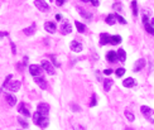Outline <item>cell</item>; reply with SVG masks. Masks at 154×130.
<instances>
[{
  "label": "cell",
  "mask_w": 154,
  "mask_h": 130,
  "mask_svg": "<svg viewBox=\"0 0 154 130\" xmlns=\"http://www.w3.org/2000/svg\"><path fill=\"white\" fill-rule=\"evenodd\" d=\"M105 22L107 23L109 25H114L116 23V18H115V14H109L106 18H105Z\"/></svg>",
  "instance_id": "603a6c76"
},
{
  "label": "cell",
  "mask_w": 154,
  "mask_h": 130,
  "mask_svg": "<svg viewBox=\"0 0 154 130\" xmlns=\"http://www.w3.org/2000/svg\"><path fill=\"white\" fill-rule=\"evenodd\" d=\"M37 111H39L42 115H48L49 114V105L46 102H40L37 106Z\"/></svg>",
  "instance_id": "ba28073f"
},
{
  "label": "cell",
  "mask_w": 154,
  "mask_h": 130,
  "mask_svg": "<svg viewBox=\"0 0 154 130\" xmlns=\"http://www.w3.org/2000/svg\"><path fill=\"white\" fill-rule=\"evenodd\" d=\"M149 120H152V117H149ZM152 121H153V124H154V120H152Z\"/></svg>",
  "instance_id": "bcb514c9"
},
{
  "label": "cell",
  "mask_w": 154,
  "mask_h": 130,
  "mask_svg": "<svg viewBox=\"0 0 154 130\" xmlns=\"http://www.w3.org/2000/svg\"><path fill=\"white\" fill-rule=\"evenodd\" d=\"M49 1H53V0H49Z\"/></svg>",
  "instance_id": "7dc6e473"
},
{
  "label": "cell",
  "mask_w": 154,
  "mask_h": 130,
  "mask_svg": "<svg viewBox=\"0 0 154 130\" xmlns=\"http://www.w3.org/2000/svg\"><path fill=\"white\" fill-rule=\"evenodd\" d=\"M8 35H9L8 32H0V39H1V38H4V37H8Z\"/></svg>",
  "instance_id": "b9f144b4"
},
{
  "label": "cell",
  "mask_w": 154,
  "mask_h": 130,
  "mask_svg": "<svg viewBox=\"0 0 154 130\" xmlns=\"http://www.w3.org/2000/svg\"><path fill=\"white\" fill-rule=\"evenodd\" d=\"M54 17H56V20H62V19H63V15H62V14H56Z\"/></svg>",
  "instance_id": "7bdbcfd3"
},
{
  "label": "cell",
  "mask_w": 154,
  "mask_h": 130,
  "mask_svg": "<svg viewBox=\"0 0 154 130\" xmlns=\"http://www.w3.org/2000/svg\"><path fill=\"white\" fill-rule=\"evenodd\" d=\"M96 105H97V95L96 94H92L91 102H90V107H95Z\"/></svg>",
  "instance_id": "83f0119b"
},
{
  "label": "cell",
  "mask_w": 154,
  "mask_h": 130,
  "mask_svg": "<svg viewBox=\"0 0 154 130\" xmlns=\"http://www.w3.org/2000/svg\"><path fill=\"white\" fill-rule=\"evenodd\" d=\"M124 114H125V117H126L128 120H129L130 123H133V121H134V120H135V116H134V114H133L132 111L125 110V113H124Z\"/></svg>",
  "instance_id": "4316f807"
},
{
  "label": "cell",
  "mask_w": 154,
  "mask_h": 130,
  "mask_svg": "<svg viewBox=\"0 0 154 130\" xmlns=\"http://www.w3.org/2000/svg\"><path fill=\"white\" fill-rule=\"evenodd\" d=\"M123 86L126 87V88H132V87H135L136 86V81L133 77H128L123 81Z\"/></svg>",
  "instance_id": "4fadbf2b"
},
{
  "label": "cell",
  "mask_w": 154,
  "mask_h": 130,
  "mask_svg": "<svg viewBox=\"0 0 154 130\" xmlns=\"http://www.w3.org/2000/svg\"><path fill=\"white\" fill-rule=\"evenodd\" d=\"M69 106H71V110L75 111V113H78V111H81V107H80V106H78L77 104H71Z\"/></svg>",
  "instance_id": "836d02e7"
},
{
  "label": "cell",
  "mask_w": 154,
  "mask_h": 130,
  "mask_svg": "<svg viewBox=\"0 0 154 130\" xmlns=\"http://www.w3.org/2000/svg\"><path fill=\"white\" fill-rule=\"evenodd\" d=\"M69 48H71V51H72V52L80 53V52H82L83 46H82V43L77 42V40H72L71 44H69Z\"/></svg>",
  "instance_id": "52a82bcc"
},
{
  "label": "cell",
  "mask_w": 154,
  "mask_h": 130,
  "mask_svg": "<svg viewBox=\"0 0 154 130\" xmlns=\"http://www.w3.org/2000/svg\"><path fill=\"white\" fill-rule=\"evenodd\" d=\"M107 43H110V34L101 33L100 34V46H105Z\"/></svg>",
  "instance_id": "e0dca14e"
},
{
  "label": "cell",
  "mask_w": 154,
  "mask_h": 130,
  "mask_svg": "<svg viewBox=\"0 0 154 130\" xmlns=\"http://www.w3.org/2000/svg\"><path fill=\"white\" fill-rule=\"evenodd\" d=\"M36 31H37V25H36V23H33L30 27L25 28L24 31H23V33H24L25 35H28V37H30V35H33L34 33H36Z\"/></svg>",
  "instance_id": "2e32d148"
},
{
  "label": "cell",
  "mask_w": 154,
  "mask_h": 130,
  "mask_svg": "<svg viewBox=\"0 0 154 130\" xmlns=\"http://www.w3.org/2000/svg\"><path fill=\"white\" fill-rule=\"evenodd\" d=\"M66 1H67V0H56V4H57V7H62Z\"/></svg>",
  "instance_id": "8d00e7d4"
},
{
  "label": "cell",
  "mask_w": 154,
  "mask_h": 130,
  "mask_svg": "<svg viewBox=\"0 0 154 130\" xmlns=\"http://www.w3.org/2000/svg\"><path fill=\"white\" fill-rule=\"evenodd\" d=\"M81 1H83V3H89L90 0H81Z\"/></svg>",
  "instance_id": "f6af8a7d"
},
{
  "label": "cell",
  "mask_w": 154,
  "mask_h": 130,
  "mask_svg": "<svg viewBox=\"0 0 154 130\" xmlns=\"http://www.w3.org/2000/svg\"><path fill=\"white\" fill-rule=\"evenodd\" d=\"M44 29L48 32V33L53 34V33H56V31H57V25H56V23H53V22H46L44 23Z\"/></svg>",
  "instance_id": "7c38bea8"
},
{
  "label": "cell",
  "mask_w": 154,
  "mask_h": 130,
  "mask_svg": "<svg viewBox=\"0 0 154 130\" xmlns=\"http://www.w3.org/2000/svg\"><path fill=\"white\" fill-rule=\"evenodd\" d=\"M73 130H85V128L81 126V125H76V124H75V125H73Z\"/></svg>",
  "instance_id": "ab89813d"
},
{
  "label": "cell",
  "mask_w": 154,
  "mask_h": 130,
  "mask_svg": "<svg viewBox=\"0 0 154 130\" xmlns=\"http://www.w3.org/2000/svg\"><path fill=\"white\" fill-rule=\"evenodd\" d=\"M116 54H118V60L119 61H121V62L126 61V52L124 51L123 48H119V51L116 52Z\"/></svg>",
  "instance_id": "44dd1931"
},
{
  "label": "cell",
  "mask_w": 154,
  "mask_h": 130,
  "mask_svg": "<svg viewBox=\"0 0 154 130\" xmlns=\"http://www.w3.org/2000/svg\"><path fill=\"white\" fill-rule=\"evenodd\" d=\"M121 40H123V38L120 37V35H110V43L114 44V46H118V44L121 43Z\"/></svg>",
  "instance_id": "ffe728a7"
},
{
  "label": "cell",
  "mask_w": 154,
  "mask_h": 130,
  "mask_svg": "<svg viewBox=\"0 0 154 130\" xmlns=\"http://www.w3.org/2000/svg\"><path fill=\"white\" fill-rule=\"evenodd\" d=\"M112 72H114V71H112L111 68H106V70H104V75H106V76H110Z\"/></svg>",
  "instance_id": "d590c367"
},
{
  "label": "cell",
  "mask_w": 154,
  "mask_h": 130,
  "mask_svg": "<svg viewBox=\"0 0 154 130\" xmlns=\"http://www.w3.org/2000/svg\"><path fill=\"white\" fill-rule=\"evenodd\" d=\"M32 119H33V123L36 124V125H38L39 128H42V129H46L49 124L48 115H42L39 111H36V113L33 114V116H32Z\"/></svg>",
  "instance_id": "6da1fadb"
},
{
  "label": "cell",
  "mask_w": 154,
  "mask_h": 130,
  "mask_svg": "<svg viewBox=\"0 0 154 130\" xmlns=\"http://www.w3.org/2000/svg\"><path fill=\"white\" fill-rule=\"evenodd\" d=\"M48 57L51 58L52 62H53V66H54V67H59V66H61V63L57 61V58H56V56H54V54H51V56H48Z\"/></svg>",
  "instance_id": "f546056e"
},
{
  "label": "cell",
  "mask_w": 154,
  "mask_h": 130,
  "mask_svg": "<svg viewBox=\"0 0 154 130\" xmlns=\"http://www.w3.org/2000/svg\"><path fill=\"white\" fill-rule=\"evenodd\" d=\"M18 123L22 125V128H24V129H27L29 128V125H28V123H27V120H24L23 117H18Z\"/></svg>",
  "instance_id": "4dcf8cb0"
},
{
  "label": "cell",
  "mask_w": 154,
  "mask_h": 130,
  "mask_svg": "<svg viewBox=\"0 0 154 130\" xmlns=\"http://www.w3.org/2000/svg\"><path fill=\"white\" fill-rule=\"evenodd\" d=\"M40 67H42V68L51 76H53L54 73H56V68H54V66L47 60H43L42 62H40Z\"/></svg>",
  "instance_id": "7a4b0ae2"
},
{
  "label": "cell",
  "mask_w": 154,
  "mask_h": 130,
  "mask_svg": "<svg viewBox=\"0 0 154 130\" xmlns=\"http://www.w3.org/2000/svg\"><path fill=\"white\" fill-rule=\"evenodd\" d=\"M140 111H141V114H143L144 116L147 117V119H149V117L154 114V110H153V109L149 107V106H147V105H143V106H141V107H140Z\"/></svg>",
  "instance_id": "8fae6325"
},
{
  "label": "cell",
  "mask_w": 154,
  "mask_h": 130,
  "mask_svg": "<svg viewBox=\"0 0 154 130\" xmlns=\"http://www.w3.org/2000/svg\"><path fill=\"white\" fill-rule=\"evenodd\" d=\"M112 8H114V10H116V11H121V4L120 3H115L114 5H112Z\"/></svg>",
  "instance_id": "e575fe53"
},
{
  "label": "cell",
  "mask_w": 154,
  "mask_h": 130,
  "mask_svg": "<svg viewBox=\"0 0 154 130\" xmlns=\"http://www.w3.org/2000/svg\"><path fill=\"white\" fill-rule=\"evenodd\" d=\"M77 10H78V13L81 14V17H82L83 19H86V20H91L92 19V14L91 13H89V11L83 10V9H81V8H77Z\"/></svg>",
  "instance_id": "d6986e66"
},
{
  "label": "cell",
  "mask_w": 154,
  "mask_h": 130,
  "mask_svg": "<svg viewBox=\"0 0 154 130\" xmlns=\"http://www.w3.org/2000/svg\"><path fill=\"white\" fill-rule=\"evenodd\" d=\"M34 81H36V84L38 85V86L42 88V90H46L47 88V81H46V78L44 77H42V76H36L34 77Z\"/></svg>",
  "instance_id": "9c48e42d"
},
{
  "label": "cell",
  "mask_w": 154,
  "mask_h": 130,
  "mask_svg": "<svg viewBox=\"0 0 154 130\" xmlns=\"http://www.w3.org/2000/svg\"><path fill=\"white\" fill-rule=\"evenodd\" d=\"M115 18H116V22H119L120 24H126V20L124 19L120 14H115Z\"/></svg>",
  "instance_id": "d6a6232c"
},
{
  "label": "cell",
  "mask_w": 154,
  "mask_h": 130,
  "mask_svg": "<svg viewBox=\"0 0 154 130\" xmlns=\"http://www.w3.org/2000/svg\"><path fill=\"white\" fill-rule=\"evenodd\" d=\"M150 14H152V10H148V9H144L143 10V15H150Z\"/></svg>",
  "instance_id": "60d3db41"
},
{
  "label": "cell",
  "mask_w": 154,
  "mask_h": 130,
  "mask_svg": "<svg viewBox=\"0 0 154 130\" xmlns=\"http://www.w3.org/2000/svg\"><path fill=\"white\" fill-rule=\"evenodd\" d=\"M5 100H7V102L10 106H15V104H17V97L14 95H11V94H7L5 95Z\"/></svg>",
  "instance_id": "ac0fdd59"
},
{
  "label": "cell",
  "mask_w": 154,
  "mask_h": 130,
  "mask_svg": "<svg viewBox=\"0 0 154 130\" xmlns=\"http://www.w3.org/2000/svg\"><path fill=\"white\" fill-rule=\"evenodd\" d=\"M42 71L43 68L40 66H38V64H30L29 66V72H30L32 76H42Z\"/></svg>",
  "instance_id": "8992f818"
},
{
  "label": "cell",
  "mask_w": 154,
  "mask_h": 130,
  "mask_svg": "<svg viewBox=\"0 0 154 130\" xmlns=\"http://www.w3.org/2000/svg\"><path fill=\"white\" fill-rule=\"evenodd\" d=\"M150 24H152L154 27V18H152V20H150Z\"/></svg>",
  "instance_id": "ee69618b"
},
{
  "label": "cell",
  "mask_w": 154,
  "mask_h": 130,
  "mask_svg": "<svg viewBox=\"0 0 154 130\" xmlns=\"http://www.w3.org/2000/svg\"><path fill=\"white\" fill-rule=\"evenodd\" d=\"M34 5L37 7V9L40 11H43V13H47L49 11V5L46 3V0H34Z\"/></svg>",
  "instance_id": "3957f363"
},
{
  "label": "cell",
  "mask_w": 154,
  "mask_h": 130,
  "mask_svg": "<svg viewBox=\"0 0 154 130\" xmlns=\"http://www.w3.org/2000/svg\"><path fill=\"white\" fill-rule=\"evenodd\" d=\"M59 31H61V34H63V35H67V34L71 33L72 27H71V24H69L68 20H63L62 24H61V27H59Z\"/></svg>",
  "instance_id": "277c9868"
},
{
  "label": "cell",
  "mask_w": 154,
  "mask_h": 130,
  "mask_svg": "<svg viewBox=\"0 0 154 130\" xmlns=\"http://www.w3.org/2000/svg\"><path fill=\"white\" fill-rule=\"evenodd\" d=\"M144 67H145V60L144 58H139V60L134 63L133 71H134V72H139V71H141Z\"/></svg>",
  "instance_id": "30bf717a"
},
{
  "label": "cell",
  "mask_w": 154,
  "mask_h": 130,
  "mask_svg": "<svg viewBox=\"0 0 154 130\" xmlns=\"http://www.w3.org/2000/svg\"><path fill=\"white\" fill-rule=\"evenodd\" d=\"M11 77H13V75H8V76H7V78H5L4 84H3V87H1V90H0V92H3V90H4V88L7 87V85L9 84V81L11 80Z\"/></svg>",
  "instance_id": "1f68e13d"
},
{
  "label": "cell",
  "mask_w": 154,
  "mask_h": 130,
  "mask_svg": "<svg viewBox=\"0 0 154 130\" xmlns=\"http://www.w3.org/2000/svg\"><path fill=\"white\" fill-rule=\"evenodd\" d=\"M112 85H114V81H112L111 78H105L104 80V90L105 91H109L110 88L112 87Z\"/></svg>",
  "instance_id": "7402d4cb"
},
{
  "label": "cell",
  "mask_w": 154,
  "mask_h": 130,
  "mask_svg": "<svg viewBox=\"0 0 154 130\" xmlns=\"http://www.w3.org/2000/svg\"><path fill=\"white\" fill-rule=\"evenodd\" d=\"M75 25H76L78 33H85V31H86V25L85 24H82V23H80L78 20H76V22H75Z\"/></svg>",
  "instance_id": "cb8c5ba5"
},
{
  "label": "cell",
  "mask_w": 154,
  "mask_h": 130,
  "mask_svg": "<svg viewBox=\"0 0 154 130\" xmlns=\"http://www.w3.org/2000/svg\"><path fill=\"white\" fill-rule=\"evenodd\" d=\"M10 47H11V52H13V54H17V48H15V44L13 42H10Z\"/></svg>",
  "instance_id": "74e56055"
},
{
  "label": "cell",
  "mask_w": 154,
  "mask_h": 130,
  "mask_svg": "<svg viewBox=\"0 0 154 130\" xmlns=\"http://www.w3.org/2000/svg\"><path fill=\"white\" fill-rule=\"evenodd\" d=\"M18 111L22 115H24L25 117H29L30 116V111L28 110V107L27 106H25V104L24 102H20V105H19V107H18Z\"/></svg>",
  "instance_id": "5bb4252c"
},
{
  "label": "cell",
  "mask_w": 154,
  "mask_h": 130,
  "mask_svg": "<svg viewBox=\"0 0 154 130\" xmlns=\"http://www.w3.org/2000/svg\"><path fill=\"white\" fill-rule=\"evenodd\" d=\"M20 86H22V84H20V81H9V84L7 85V87L9 91H11V92H17V91L20 90Z\"/></svg>",
  "instance_id": "5b68a950"
},
{
  "label": "cell",
  "mask_w": 154,
  "mask_h": 130,
  "mask_svg": "<svg viewBox=\"0 0 154 130\" xmlns=\"http://www.w3.org/2000/svg\"><path fill=\"white\" fill-rule=\"evenodd\" d=\"M144 28H145V31H147L149 34L154 35V27H153L152 24H150L149 22H148V23H144Z\"/></svg>",
  "instance_id": "d4e9b609"
},
{
  "label": "cell",
  "mask_w": 154,
  "mask_h": 130,
  "mask_svg": "<svg viewBox=\"0 0 154 130\" xmlns=\"http://www.w3.org/2000/svg\"><path fill=\"white\" fill-rule=\"evenodd\" d=\"M115 75L118 76V77H123L124 75H125V68H123V67H120V68H118L115 71Z\"/></svg>",
  "instance_id": "f1b7e54d"
},
{
  "label": "cell",
  "mask_w": 154,
  "mask_h": 130,
  "mask_svg": "<svg viewBox=\"0 0 154 130\" xmlns=\"http://www.w3.org/2000/svg\"><path fill=\"white\" fill-rule=\"evenodd\" d=\"M132 9H133V15H134V17H138V14H139L138 3H136L135 0H133V1H132Z\"/></svg>",
  "instance_id": "484cf974"
},
{
  "label": "cell",
  "mask_w": 154,
  "mask_h": 130,
  "mask_svg": "<svg viewBox=\"0 0 154 130\" xmlns=\"http://www.w3.org/2000/svg\"><path fill=\"white\" fill-rule=\"evenodd\" d=\"M90 1L92 3L94 7H98V5H100V0H90Z\"/></svg>",
  "instance_id": "f35d334b"
},
{
  "label": "cell",
  "mask_w": 154,
  "mask_h": 130,
  "mask_svg": "<svg viewBox=\"0 0 154 130\" xmlns=\"http://www.w3.org/2000/svg\"><path fill=\"white\" fill-rule=\"evenodd\" d=\"M106 61L110 62V63H114V62L118 61V54H116L115 51H109L106 53Z\"/></svg>",
  "instance_id": "9a60e30c"
}]
</instances>
